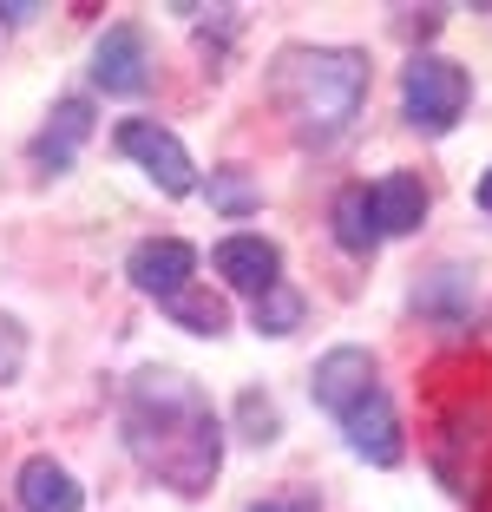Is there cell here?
<instances>
[{
	"instance_id": "cell-1",
	"label": "cell",
	"mask_w": 492,
	"mask_h": 512,
	"mask_svg": "<svg viewBox=\"0 0 492 512\" xmlns=\"http://www.w3.org/2000/svg\"><path fill=\"white\" fill-rule=\"evenodd\" d=\"M125 447H132V460L151 473V480H164L171 493H204L210 480H217V467H224V427H217V414H210L204 388L184 375H171V368H145V375H132V388H125Z\"/></svg>"
},
{
	"instance_id": "cell-2",
	"label": "cell",
	"mask_w": 492,
	"mask_h": 512,
	"mask_svg": "<svg viewBox=\"0 0 492 512\" xmlns=\"http://www.w3.org/2000/svg\"><path fill=\"white\" fill-rule=\"evenodd\" d=\"M269 92L289 112L302 145H328L355 125L361 99H368V60L355 46H289L269 73Z\"/></svg>"
},
{
	"instance_id": "cell-3",
	"label": "cell",
	"mask_w": 492,
	"mask_h": 512,
	"mask_svg": "<svg viewBox=\"0 0 492 512\" xmlns=\"http://www.w3.org/2000/svg\"><path fill=\"white\" fill-rule=\"evenodd\" d=\"M466 99H473V79H466L460 60H447V53H414V60H407L401 106H407V119H414L420 132H453V119L466 112Z\"/></svg>"
},
{
	"instance_id": "cell-4",
	"label": "cell",
	"mask_w": 492,
	"mask_h": 512,
	"mask_svg": "<svg viewBox=\"0 0 492 512\" xmlns=\"http://www.w3.org/2000/svg\"><path fill=\"white\" fill-rule=\"evenodd\" d=\"M119 151L138 158V165L151 171V184L171 191V197H184L197 184V165H191V151L178 145V132H164V125H151V119H125L119 125Z\"/></svg>"
},
{
	"instance_id": "cell-5",
	"label": "cell",
	"mask_w": 492,
	"mask_h": 512,
	"mask_svg": "<svg viewBox=\"0 0 492 512\" xmlns=\"http://www.w3.org/2000/svg\"><path fill=\"white\" fill-rule=\"evenodd\" d=\"M335 421H342L348 447H355L361 460H374V467H394V460H401V414H394L388 388H368L355 407H342Z\"/></svg>"
},
{
	"instance_id": "cell-6",
	"label": "cell",
	"mask_w": 492,
	"mask_h": 512,
	"mask_svg": "<svg viewBox=\"0 0 492 512\" xmlns=\"http://www.w3.org/2000/svg\"><path fill=\"white\" fill-rule=\"evenodd\" d=\"M151 79V40L145 27H105V40L92 46V86L99 92H145Z\"/></svg>"
},
{
	"instance_id": "cell-7",
	"label": "cell",
	"mask_w": 492,
	"mask_h": 512,
	"mask_svg": "<svg viewBox=\"0 0 492 512\" xmlns=\"http://www.w3.org/2000/svg\"><path fill=\"white\" fill-rule=\"evenodd\" d=\"M217 276L230 289H243V296H269L283 283V250L269 237H256V230H237V237L217 243Z\"/></svg>"
},
{
	"instance_id": "cell-8",
	"label": "cell",
	"mask_w": 492,
	"mask_h": 512,
	"mask_svg": "<svg viewBox=\"0 0 492 512\" xmlns=\"http://www.w3.org/2000/svg\"><path fill=\"white\" fill-rule=\"evenodd\" d=\"M125 276H132L145 296L171 302V296H184V289H191V276H197V250H191V243H178V237H151V243H138V250H132Z\"/></svg>"
},
{
	"instance_id": "cell-9",
	"label": "cell",
	"mask_w": 492,
	"mask_h": 512,
	"mask_svg": "<svg viewBox=\"0 0 492 512\" xmlns=\"http://www.w3.org/2000/svg\"><path fill=\"white\" fill-rule=\"evenodd\" d=\"M315 407H328V414H342V407H355L361 394L374 388V355L368 348H328L322 362H315Z\"/></svg>"
},
{
	"instance_id": "cell-10",
	"label": "cell",
	"mask_w": 492,
	"mask_h": 512,
	"mask_svg": "<svg viewBox=\"0 0 492 512\" xmlns=\"http://www.w3.org/2000/svg\"><path fill=\"white\" fill-rule=\"evenodd\" d=\"M20 506H27V512H79L86 493H79V480L60 467V460L33 453L27 467H20Z\"/></svg>"
},
{
	"instance_id": "cell-11",
	"label": "cell",
	"mask_w": 492,
	"mask_h": 512,
	"mask_svg": "<svg viewBox=\"0 0 492 512\" xmlns=\"http://www.w3.org/2000/svg\"><path fill=\"white\" fill-rule=\"evenodd\" d=\"M368 197H374V224H381V237H407V230H420V217H427V184H420L414 171L381 178Z\"/></svg>"
},
{
	"instance_id": "cell-12",
	"label": "cell",
	"mask_w": 492,
	"mask_h": 512,
	"mask_svg": "<svg viewBox=\"0 0 492 512\" xmlns=\"http://www.w3.org/2000/svg\"><path fill=\"white\" fill-rule=\"evenodd\" d=\"M86 132H92V106H86V99H60V112H53V125L40 132L33 158H40V165H53V171H66Z\"/></svg>"
},
{
	"instance_id": "cell-13",
	"label": "cell",
	"mask_w": 492,
	"mask_h": 512,
	"mask_svg": "<svg viewBox=\"0 0 492 512\" xmlns=\"http://www.w3.org/2000/svg\"><path fill=\"white\" fill-rule=\"evenodd\" d=\"M335 243H342L348 256H368L374 243H381V224H374V197H368V184H348V191L335 197Z\"/></svg>"
},
{
	"instance_id": "cell-14",
	"label": "cell",
	"mask_w": 492,
	"mask_h": 512,
	"mask_svg": "<svg viewBox=\"0 0 492 512\" xmlns=\"http://www.w3.org/2000/svg\"><path fill=\"white\" fill-rule=\"evenodd\" d=\"M164 309H171V322L191 329V335H224V322H230L224 296H210V289H184V296H171Z\"/></svg>"
},
{
	"instance_id": "cell-15",
	"label": "cell",
	"mask_w": 492,
	"mask_h": 512,
	"mask_svg": "<svg viewBox=\"0 0 492 512\" xmlns=\"http://www.w3.org/2000/svg\"><path fill=\"white\" fill-rule=\"evenodd\" d=\"M250 322H256V335H289V329H302V296L276 283L269 296H256Z\"/></svg>"
},
{
	"instance_id": "cell-16",
	"label": "cell",
	"mask_w": 492,
	"mask_h": 512,
	"mask_svg": "<svg viewBox=\"0 0 492 512\" xmlns=\"http://www.w3.org/2000/svg\"><path fill=\"white\" fill-rule=\"evenodd\" d=\"M210 204L230 211V217H243V211H256V191H250L243 171H210Z\"/></svg>"
},
{
	"instance_id": "cell-17",
	"label": "cell",
	"mask_w": 492,
	"mask_h": 512,
	"mask_svg": "<svg viewBox=\"0 0 492 512\" xmlns=\"http://www.w3.org/2000/svg\"><path fill=\"white\" fill-rule=\"evenodd\" d=\"M237 421H243V440H256V447L283 434V421H276V407H269L263 394H243V401H237Z\"/></svg>"
},
{
	"instance_id": "cell-18",
	"label": "cell",
	"mask_w": 492,
	"mask_h": 512,
	"mask_svg": "<svg viewBox=\"0 0 492 512\" xmlns=\"http://www.w3.org/2000/svg\"><path fill=\"white\" fill-rule=\"evenodd\" d=\"M20 368H27V329L0 309V388H7V381H20Z\"/></svg>"
},
{
	"instance_id": "cell-19",
	"label": "cell",
	"mask_w": 492,
	"mask_h": 512,
	"mask_svg": "<svg viewBox=\"0 0 492 512\" xmlns=\"http://www.w3.org/2000/svg\"><path fill=\"white\" fill-rule=\"evenodd\" d=\"M250 512H322V506H315V493H283V499H256Z\"/></svg>"
},
{
	"instance_id": "cell-20",
	"label": "cell",
	"mask_w": 492,
	"mask_h": 512,
	"mask_svg": "<svg viewBox=\"0 0 492 512\" xmlns=\"http://www.w3.org/2000/svg\"><path fill=\"white\" fill-rule=\"evenodd\" d=\"M33 14H40L33 0H0V20H14V27H20V20H33Z\"/></svg>"
},
{
	"instance_id": "cell-21",
	"label": "cell",
	"mask_w": 492,
	"mask_h": 512,
	"mask_svg": "<svg viewBox=\"0 0 492 512\" xmlns=\"http://www.w3.org/2000/svg\"><path fill=\"white\" fill-rule=\"evenodd\" d=\"M479 211H492V171L479 178Z\"/></svg>"
}]
</instances>
